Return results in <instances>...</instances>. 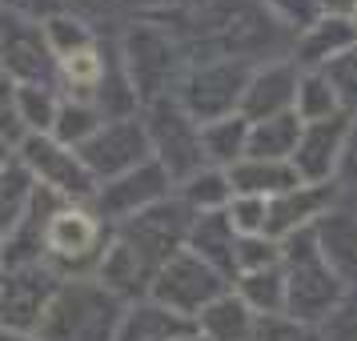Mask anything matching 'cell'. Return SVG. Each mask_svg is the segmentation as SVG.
Here are the masks:
<instances>
[{"mask_svg":"<svg viewBox=\"0 0 357 341\" xmlns=\"http://www.w3.org/2000/svg\"><path fill=\"white\" fill-rule=\"evenodd\" d=\"M116 52L125 77L141 97V109L149 100H161L177 93L181 77H185V45L169 24L157 20H129L125 33H116Z\"/></svg>","mask_w":357,"mask_h":341,"instance_id":"1","label":"cell"},{"mask_svg":"<svg viewBox=\"0 0 357 341\" xmlns=\"http://www.w3.org/2000/svg\"><path fill=\"white\" fill-rule=\"evenodd\" d=\"M125 305L105 293L93 277H61L40 317V341H113Z\"/></svg>","mask_w":357,"mask_h":341,"instance_id":"2","label":"cell"},{"mask_svg":"<svg viewBox=\"0 0 357 341\" xmlns=\"http://www.w3.org/2000/svg\"><path fill=\"white\" fill-rule=\"evenodd\" d=\"M141 125H145V137H149V153L165 169V177L173 181V189H177L181 181L193 177L197 169H205L201 125L173 97L149 100L145 109H141Z\"/></svg>","mask_w":357,"mask_h":341,"instance_id":"3","label":"cell"},{"mask_svg":"<svg viewBox=\"0 0 357 341\" xmlns=\"http://www.w3.org/2000/svg\"><path fill=\"white\" fill-rule=\"evenodd\" d=\"M249 73H253V65H249V61H233V56L197 61V65L185 68V77H181L173 100L193 116L197 125L221 121V116H229V113L241 109Z\"/></svg>","mask_w":357,"mask_h":341,"instance_id":"4","label":"cell"},{"mask_svg":"<svg viewBox=\"0 0 357 341\" xmlns=\"http://www.w3.org/2000/svg\"><path fill=\"white\" fill-rule=\"evenodd\" d=\"M105 241L109 225L89 205H61L45 221V265L56 277H93Z\"/></svg>","mask_w":357,"mask_h":341,"instance_id":"5","label":"cell"},{"mask_svg":"<svg viewBox=\"0 0 357 341\" xmlns=\"http://www.w3.org/2000/svg\"><path fill=\"white\" fill-rule=\"evenodd\" d=\"M225 289H229V277H221L213 265H205V261L197 257V253L181 249L165 265L153 269V281H149L145 297L157 301V305H165L169 313L185 317V321H197V313L209 305V301H217Z\"/></svg>","mask_w":357,"mask_h":341,"instance_id":"6","label":"cell"},{"mask_svg":"<svg viewBox=\"0 0 357 341\" xmlns=\"http://www.w3.org/2000/svg\"><path fill=\"white\" fill-rule=\"evenodd\" d=\"M17 161L29 169V177L49 189L52 197H61L65 205H93L97 181L77 157V149L56 145L52 137H20L17 141Z\"/></svg>","mask_w":357,"mask_h":341,"instance_id":"7","label":"cell"},{"mask_svg":"<svg viewBox=\"0 0 357 341\" xmlns=\"http://www.w3.org/2000/svg\"><path fill=\"white\" fill-rule=\"evenodd\" d=\"M189 229H193V209H189L177 193H169L165 201L149 205L145 213H137L129 221L113 225V233L125 245L137 249V257L145 261L149 269H157V265H165L173 253L185 249Z\"/></svg>","mask_w":357,"mask_h":341,"instance_id":"8","label":"cell"},{"mask_svg":"<svg viewBox=\"0 0 357 341\" xmlns=\"http://www.w3.org/2000/svg\"><path fill=\"white\" fill-rule=\"evenodd\" d=\"M77 157L84 161V169L93 173V181H97V185L121 177V173H129V169H137V165L153 161L141 116L105 121V125H100V129L93 132L81 149H77Z\"/></svg>","mask_w":357,"mask_h":341,"instance_id":"9","label":"cell"},{"mask_svg":"<svg viewBox=\"0 0 357 341\" xmlns=\"http://www.w3.org/2000/svg\"><path fill=\"white\" fill-rule=\"evenodd\" d=\"M169 193H173V181L165 177V169L157 161H145V165H137V169H129V173H121V177L97 185L89 209L100 217V225L113 229L121 221L137 217V213H145L149 205L165 201Z\"/></svg>","mask_w":357,"mask_h":341,"instance_id":"10","label":"cell"},{"mask_svg":"<svg viewBox=\"0 0 357 341\" xmlns=\"http://www.w3.org/2000/svg\"><path fill=\"white\" fill-rule=\"evenodd\" d=\"M61 277L49 265H24V269H4L0 273V329L13 333H33L40 329V317L49 309Z\"/></svg>","mask_w":357,"mask_h":341,"instance_id":"11","label":"cell"},{"mask_svg":"<svg viewBox=\"0 0 357 341\" xmlns=\"http://www.w3.org/2000/svg\"><path fill=\"white\" fill-rule=\"evenodd\" d=\"M0 73L13 84L56 89V61L40 36V24L0 17Z\"/></svg>","mask_w":357,"mask_h":341,"instance_id":"12","label":"cell"},{"mask_svg":"<svg viewBox=\"0 0 357 341\" xmlns=\"http://www.w3.org/2000/svg\"><path fill=\"white\" fill-rule=\"evenodd\" d=\"M345 132H349V121L345 116H329V121H313L301 129V141L293 149L289 165L297 169V177L305 185H325L329 173L337 169L341 161V145H345Z\"/></svg>","mask_w":357,"mask_h":341,"instance_id":"13","label":"cell"},{"mask_svg":"<svg viewBox=\"0 0 357 341\" xmlns=\"http://www.w3.org/2000/svg\"><path fill=\"white\" fill-rule=\"evenodd\" d=\"M93 281H97L105 293H113L121 305H129V301H141V297L149 293L153 269L137 257L132 245H125L113 229H109V241H105L97 265H93Z\"/></svg>","mask_w":357,"mask_h":341,"instance_id":"14","label":"cell"},{"mask_svg":"<svg viewBox=\"0 0 357 341\" xmlns=\"http://www.w3.org/2000/svg\"><path fill=\"white\" fill-rule=\"evenodd\" d=\"M293 97H297V68L289 61H273V65H261L249 73V84H245L237 113L253 125V121H265V116L289 113Z\"/></svg>","mask_w":357,"mask_h":341,"instance_id":"15","label":"cell"},{"mask_svg":"<svg viewBox=\"0 0 357 341\" xmlns=\"http://www.w3.org/2000/svg\"><path fill=\"white\" fill-rule=\"evenodd\" d=\"M333 205V185H297L289 193H281L269 201V213H265V237L269 241H285L297 229H309L317 217H325Z\"/></svg>","mask_w":357,"mask_h":341,"instance_id":"16","label":"cell"},{"mask_svg":"<svg viewBox=\"0 0 357 341\" xmlns=\"http://www.w3.org/2000/svg\"><path fill=\"white\" fill-rule=\"evenodd\" d=\"M225 177L233 197H265V201L305 185L289 161H257V157H241L233 169H225Z\"/></svg>","mask_w":357,"mask_h":341,"instance_id":"17","label":"cell"},{"mask_svg":"<svg viewBox=\"0 0 357 341\" xmlns=\"http://www.w3.org/2000/svg\"><path fill=\"white\" fill-rule=\"evenodd\" d=\"M193 329H197L193 321H185L177 313H169L165 305L141 297V301H129L125 305L113 341H173L181 333H193Z\"/></svg>","mask_w":357,"mask_h":341,"instance_id":"18","label":"cell"},{"mask_svg":"<svg viewBox=\"0 0 357 341\" xmlns=\"http://www.w3.org/2000/svg\"><path fill=\"white\" fill-rule=\"evenodd\" d=\"M197 333L205 341H253L257 338V313L245 305L233 289H225L217 301L197 313Z\"/></svg>","mask_w":357,"mask_h":341,"instance_id":"19","label":"cell"},{"mask_svg":"<svg viewBox=\"0 0 357 341\" xmlns=\"http://www.w3.org/2000/svg\"><path fill=\"white\" fill-rule=\"evenodd\" d=\"M313 241H317L321 261L337 277L357 273V217L354 213H325V217H317Z\"/></svg>","mask_w":357,"mask_h":341,"instance_id":"20","label":"cell"},{"mask_svg":"<svg viewBox=\"0 0 357 341\" xmlns=\"http://www.w3.org/2000/svg\"><path fill=\"white\" fill-rule=\"evenodd\" d=\"M357 45V24L345 17H325V20H313L305 33H301V40H297V65H333L337 56H345V52Z\"/></svg>","mask_w":357,"mask_h":341,"instance_id":"21","label":"cell"},{"mask_svg":"<svg viewBox=\"0 0 357 341\" xmlns=\"http://www.w3.org/2000/svg\"><path fill=\"white\" fill-rule=\"evenodd\" d=\"M233 245H237V233L225 221V213H197L193 217V229H189L185 249L197 253L205 265H213L229 281H233Z\"/></svg>","mask_w":357,"mask_h":341,"instance_id":"22","label":"cell"},{"mask_svg":"<svg viewBox=\"0 0 357 341\" xmlns=\"http://www.w3.org/2000/svg\"><path fill=\"white\" fill-rule=\"evenodd\" d=\"M301 116L293 113H277L265 121L249 125V141H245V157H257V161H289L297 141H301Z\"/></svg>","mask_w":357,"mask_h":341,"instance_id":"23","label":"cell"},{"mask_svg":"<svg viewBox=\"0 0 357 341\" xmlns=\"http://www.w3.org/2000/svg\"><path fill=\"white\" fill-rule=\"evenodd\" d=\"M245 141H249V121L241 113L201 125V157L209 169H233L245 157Z\"/></svg>","mask_w":357,"mask_h":341,"instance_id":"24","label":"cell"},{"mask_svg":"<svg viewBox=\"0 0 357 341\" xmlns=\"http://www.w3.org/2000/svg\"><path fill=\"white\" fill-rule=\"evenodd\" d=\"M40 36H45V45H49L52 61H65V56H73V52H81V49H93L100 40L97 29L84 17L68 13V8L52 13L49 20H40Z\"/></svg>","mask_w":357,"mask_h":341,"instance_id":"25","label":"cell"},{"mask_svg":"<svg viewBox=\"0 0 357 341\" xmlns=\"http://www.w3.org/2000/svg\"><path fill=\"white\" fill-rule=\"evenodd\" d=\"M33 193H36V181L29 177V169L13 157V165L0 173V241L24 221V213L33 205Z\"/></svg>","mask_w":357,"mask_h":341,"instance_id":"26","label":"cell"},{"mask_svg":"<svg viewBox=\"0 0 357 341\" xmlns=\"http://www.w3.org/2000/svg\"><path fill=\"white\" fill-rule=\"evenodd\" d=\"M173 193L197 213H225V205L233 201V189H229V177H225V169H197L189 181H181Z\"/></svg>","mask_w":357,"mask_h":341,"instance_id":"27","label":"cell"},{"mask_svg":"<svg viewBox=\"0 0 357 341\" xmlns=\"http://www.w3.org/2000/svg\"><path fill=\"white\" fill-rule=\"evenodd\" d=\"M105 125V116L93 109V100H77V97H61L56 105V121H52V141L65 149H81L93 132Z\"/></svg>","mask_w":357,"mask_h":341,"instance_id":"28","label":"cell"},{"mask_svg":"<svg viewBox=\"0 0 357 341\" xmlns=\"http://www.w3.org/2000/svg\"><path fill=\"white\" fill-rule=\"evenodd\" d=\"M56 105H61V89H45V84H17V121L24 137H49L52 121H56Z\"/></svg>","mask_w":357,"mask_h":341,"instance_id":"29","label":"cell"},{"mask_svg":"<svg viewBox=\"0 0 357 341\" xmlns=\"http://www.w3.org/2000/svg\"><path fill=\"white\" fill-rule=\"evenodd\" d=\"M237 281V297L253 309L257 317H277L285 313V273L277 269H261V273H241Z\"/></svg>","mask_w":357,"mask_h":341,"instance_id":"30","label":"cell"},{"mask_svg":"<svg viewBox=\"0 0 357 341\" xmlns=\"http://www.w3.org/2000/svg\"><path fill=\"white\" fill-rule=\"evenodd\" d=\"M337 93L325 73H305L297 77V97H293V113L301 116V125H313V121H329L337 116Z\"/></svg>","mask_w":357,"mask_h":341,"instance_id":"31","label":"cell"},{"mask_svg":"<svg viewBox=\"0 0 357 341\" xmlns=\"http://www.w3.org/2000/svg\"><path fill=\"white\" fill-rule=\"evenodd\" d=\"M277 265H281V241H269V237H237V245H233V277L277 269Z\"/></svg>","mask_w":357,"mask_h":341,"instance_id":"32","label":"cell"},{"mask_svg":"<svg viewBox=\"0 0 357 341\" xmlns=\"http://www.w3.org/2000/svg\"><path fill=\"white\" fill-rule=\"evenodd\" d=\"M265 213H269L265 197H233L225 205V221L237 237H265Z\"/></svg>","mask_w":357,"mask_h":341,"instance_id":"33","label":"cell"},{"mask_svg":"<svg viewBox=\"0 0 357 341\" xmlns=\"http://www.w3.org/2000/svg\"><path fill=\"white\" fill-rule=\"evenodd\" d=\"M253 341H321V333L305 321H293L285 313H277V317H257V338Z\"/></svg>","mask_w":357,"mask_h":341,"instance_id":"34","label":"cell"},{"mask_svg":"<svg viewBox=\"0 0 357 341\" xmlns=\"http://www.w3.org/2000/svg\"><path fill=\"white\" fill-rule=\"evenodd\" d=\"M201 4L205 0H116L121 13H132L137 20H157V24H169V13H189Z\"/></svg>","mask_w":357,"mask_h":341,"instance_id":"35","label":"cell"},{"mask_svg":"<svg viewBox=\"0 0 357 341\" xmlns=\"http://www.w3.org/2000/svg\"><path fill=\"white\" fill-rule=\"evenodd\" d=\"M261 8L273 20L297 29V33H305L309 24L317 20V0H261Z\"/></svg>","mask_w":357,"mask_h":341,"instance_id":"36","label":"cell"},{"mask_svg":"<svg viewBox=\"0 0 357 341\" xmlns=\"http://www.w3.org/2000/svg\"><path fill=\"white\" fill-rule=\"evenodd\" d=\"M61 8H65L61 0H0V17L24 20V24H40V20H49Z\"/></svg>","mask_w":357,"mask_h":341,"instance_id":"37","label":"cell"},{"mask_svg":"<svg viewBox=\"0 0 357 341\" xmlns=\"http://www.w3.org/2000/svg\"><path fill=\"white\" fill-rule=\"evenodd\" d=\"M20 137L24 132H20V121H17V84L0 73V141H8L17 149Z\"/></svg>","mask_w":357,"mask_h":341,"instance_id":"38","label":"cell"},{"mask_svg":"<svg viewBox=\"0 0 357 341\" xmlns=\"http://www.w3.org/2000/svg\"><path fill=\"white\" fill-rule=\"evenodd\" d=\"M325 77H329V84H333L337 97H357V45L325 68Z\"/></svg>","mask_w":357,"mask_h":341,"instance_id":"39","label":"cell"},{"mask_svg":"<svg viewBox=\"0 0 357 341\" xmlns=\"http://www.w3.org/2000/svg\"><path fill=\"white\" fill-rule=\"evenodd\" d=\"M68 13H77V17H84L89 24H97V20H105L109 13H116V0H61Z\"/></svg>","mask_w":357,"mask_h":341,"instance_id":"40","label":"cell"},{"mask_svg":"<svg viewBox=\"0 0 357 341\" xmlns=\"http://www.w3.org/2000/svg\"><path fill=\"white\" fill-rule=\"evenodd\" d=\"M317 8H329V17H345L357 8V0H317Z\"/></svg>","mask_w":357,"mask_h":341,"instance_id":"41","label":"cell"},{"mask_svg":"<svg viewBox=\"0 0 357 341\" xmlns=\"http://www.w3.org/2000/svg\"><path fill=\"white\" fill-rule=\"evenodd\" d=\"M13 157H17V149L8 145V141H0V173H4L8 165H13Z\"/></svg>","mask_w":357,"mask_h":341,"instance_id":"42","label":"cell"},{"mask_svg":"<svg viewBox=\"0 0 357 341\" xmlns=\"http://www.w3.org/2000/svg\"><path fill=\"white\" fill-rule=\"evenodd\" d=\"M0 341H40L33 333H13V329H0Z\"/></svg>","mask_w":357,"mask_h":341,"instance_id":"43","label":"cell"},{"mask_svg":"<svg viewBox=\"0 0 357 341\" xmlns=\"http://www.w3.org/2000/svg\"><path fill=\"white\" fill-rule=\"evenodd\" d=\"M173 341H205V338H201V333L193 329V333H181V338H173Z\"/></svg>","mask_w":357,"mask_h":341,"instance_id":"44","label":"cell"},{"mask_svg":"<svg viewBox=\"0 0 357 341\" xmlns=\"http://www.w3.org/2000/svg\"><path fill=\"white\" fill-rule=\"evenodd\" d=\"M354 24H357V8H354Z\"/></svg>","mask_w":357,"mask_h":341,"instance_id":"45","label":"cell"}]
</instances>
